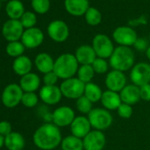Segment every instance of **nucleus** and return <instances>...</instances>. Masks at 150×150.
<instances>
[{
    "label": "nucleus",
    "mask_w": 150,
    "mask_h": 150,
    "mask_svg": "<svg viewBox=\"0 0 150 150\" xmlns=\"http://www.w3.org/2000/svg\"><path fill=\"white\" fill-rule=\"evenodd\" d=\"M92 47L97 56L101 58H110L112 55L115 48L112 41L105 35H96L93 39Z\"/></svg>",
    "instance_id": "nucleus-8"
},
{
    "label": "nucleus",
    "mask_w": 150,
    "mask_h": 150,
    "mask_svg": "<svg viewBox=\"0 0 150 150\" xmlns=\"http://www.w3.org/2000/svg\"><path fill=\"white\" fill-rule=\"evenodd\" d=\"M12 132V125L8 121L0 122V134L6 137Z\"/></svg>",
    "instance_id": "nucleus-40"
},
{
    "label": "nucleus",
    "mask_w": 150,
    "mask_h": 150,
    "mask_svg": "<svg viewBox=\"0 0 150 150\" xmlns=\"http://www.w3.org/2000/svg\"><path fill=\"white\" fill-rule=\"evenodd\" d=\"M146 57L150 60V46L147 48V50H146Z\"/></svg>",
    "instance_id": "nucleus-43"
},
{
    "label": "nucleus",
    "mask_w": 150,
    "mask_h": 150,
    "mask_svg": "<svg viewBox=\"0 0 150 150\" xmlns=\"http://www.w3.org/2000/svg\"><path fill=\"white\" fill-rule=\"evenodd\" d=\"M32 66H33L32 61L27 56H21L16 57L13 64V69L14 72L21 77L31 72Z\"/></svg>",
    "instance_id": "nucleus-24"
},
{
    "label": "nucleus",
    "mask_w": 150,
    "mask_h": 150,
    "mask_svg": "<svg viewBox=\"0 0 150 150\" xmlns=\"http://www.w3.org/2000/svg\"><path fill=\"white\" fill-rule=\"evenodd\" d=\"M91 124L86 116H79L74 118L73 122L70 125V130L71 135L78 138L84 139L92 130Z\"/></svg>",
    "instance_id": "nucleus-14"
},
{
    "label": "nucleus",
    "mask_w": 150,
    "mask_h": 150,
    "mask_svg": "<svg viewBox=\"0 0 150 150\" xmlns=\"http://www.w3.org/2000/svg\"><path fill=\"white\" fill-rule=\"evenodd\" d=\"M75 117L74 110L69 106L58 107L52 112V122L57 127L70 126Z\"/></svg>",
    "instance_id": "nucleus-9"
},
{
    "label": "nucleus",
    "mask_w": 150,
    "mask_h": 150,
    "mask_svg": "<svg viewBox=\"0 0 150 150\" xmlns=\"http://www.w3.org/2000/svg\"><path fill=\"white\" fill-rule=\"evenodd\" d=\"M40 99L47 105H56L62 99V92L57 86H42L39 93Z\"/></svg>",
    "instance_id": "nucleus-15"
},
{
    "label": "nucleus",
    "mask_w": 150,
    "mask_h": 150,
    "mask_svg": "<svg viewBox=\"0 0 150 150\" xmlns=\"http://www.w3.org/2000/svg\"><path fill=\"white\" fill-rule=\"evenodd\" d=\"M20 86L26 92H35L41 86V79L35 72H29L21 77Z\"/></svg>",
    "instance_id": "nucleus-21"
},
{
    "label": "nucleus",
    "mask_w": 150,
    "mask_h": 150,
    "mask_svg": "<svg viewBox=\"0 0 150 150\" xmlns=\"http://www.w3.org/2000/svg\"><path fill=\"white\" fill-rule=\"evenodd\" d=\"M149 40H150V35H149Z\"/></svg>",
    "instance_id": "nucleus-45"
},
{
    "label": "nucleus",
    "mask_w": 150,
    "mask_h": 150,
    "mask_svg": "<svg viewBox=\"0 0 150 150\" xmlns=\"http://www.w3.org/2000/svg\"><path fill=\"white\" fill-rule=\"evenodd\" d=\"M5 145V137L0 134V148Z\"/></svg>",
    "instance_id": "nucleus-42"
},
{
    "label": "nucleus",
    "mask_w": 150,
    "mask_h": 150,
    "mask_svg": "<svg viewBox=\"0 0 150 150\" xmlns=\"http://www.w3.org/2000/svg\"><path fill=\"white\" fill-rule=\"evenodd\" d=\"M127 85V78L125 72L112 70L109 71L105 78V86L108 90L120 93Z\"/></svg>",
    "instance_id": "nucleus-10"
},
{
    "label": "nucleus",
    "mask_w": 150,
    "mask_h": 150,
    "mask_svg": "<svg viewBox=\"0 0 150 150\" xmlns=\"http://www.w3.org/2000/svg\"><path fill=\"white\" fill-rule=\"evenodd\" d=\"M25 145V139L20 132H12L5 137V146L8 150H22Z\"/></svg>",
    "instance_id": "nucleus-25"
},
{
    "label": "nucleus",
    "mask_w": 150,
    "mask_h": 150,
    "mask_svg": "<svg viewBox=\"0 0 150 150\" xmlns=\"http://www.w3.org/2000/svg\"><path fill=\"white\" fill-rule=\"evenodd\" d=\"M121 101L124 103H127L129 105H133L138 103L140 99V91L139 87L134 84H127L122 91L119 93Z\"/></svg>",
    "instance_id": "nucleus-18"
},
{
    "label": "nucleus",
    "mask_w": 150,
    "mask_h": 150,
    "mask_svg": "<svg viewBox=\"0 0 150 150\" xmlns=\"http://www.w3.org/2000/svg\"><path fill=\"white\" fill-rule=\"evenodd\" d=\"M85 19L88 24L91 26H97L102 21V15L97 9L90 7L85 13Z\"/></svg>",
    "instance_id": "nucleus-32"
},
{
    "label": "nucleus",
    "mask_w": 150,
    "mask_h": 150,
    "mask_svg": "<svg viewBox=\"0 0 150 150\" xmlns=\"http://www.w3.org/2000/svg\"><path fill=\"white\" fill-rule=\"evenodd\" d=\"M21 22L18 20H10L6 21L2 28V34L4 37L11 42H17L21 38L24 31Z\"/></svg>",
    "instance_id": "nucleus-13"
},
{
    "label": "nucleus",
    "mask_w": 150,
    "mask_h": 150,
    "mask_svg": "<svg viewBox=\"0 0 150 150\" xmlns=\"http://www.w3.org/2000/svg\"><path fill=\"white\" fill-rule=\"evenodd\" d=\"M54 64L55 61L52 57L47 53H40L35 59V64L37 70L43 74L52 71L54 69Z\"/></svg>",
    "instance_id": "nucleus-23"
},
{
    "label": "nucleus",
    "mask_w": 150,
    "mask_h": 150,
    "mask_svg": "<svg viewBox=\"0 0 150 150\" xmlns=\"http://www.w3.org/2000/svg\"><path fill=\"white\" fill-rule=\"evenodd\" d=\"M75 106L79 112H81L83 115H88L89 112L94 109L93 108V103L90 102L85 96H82L79 99L76 100Z\"/></svg>",
    "instance_id": "nucleus-30"
},
{
    "label": "nucleus",
    "mask_w": 150,
    "mask_h": 150,
    "mask_svg": "<svg viewBox=\"0 0 150 150\" xmlns=\"http://www.w3.org/2000/svg\"><path fill=\"white\" fill-rule=\"evenodd\" d=\"M103 93L101 88L94 82H89L85 86L84 96L93 103L101 102Z\"/></svg>",
    "instance_id": "nucleus-27"
},
{
    "label": "nucleus",
    "mask_w": 150,
    "mask_h": 150,
    "mask_svg": "<svg viewBox=\"0 0 150 150\" xmlns=\"http://www.w3.org/2000/svg\"><path fill=\"white\" fill-rule=\"evenodd\" d=\"M6 13L12 20H17L24 14V6L19 0H12L6 6Z\"/></svg>",
    "instance_id": "nucleus-28"
},
{
    "label": "nucleus",
    "mask_w": 150,
    "mask_h": 150,
    "mask_svg": "<svg viewBox=\"0 0 150 150\" xmlns=\"http://www.w3.org/2000/svg\"><path fill=\"white\" fill-rule=\"evenodd\" d=\"M79 70V63L74 55L64 53L60 55L54 64L53 71L63 81L73 78Z\"/></svg>",
    "instance_id": "nucleus-3"
},
{
    "label": "nucleus",
    "mask_w": 150,
    "mask_h": 150,
    "mask_svg": "<svg viewBox=\"0 0 150 150\" xmlns=\"http://www.w3.org/2000/svg\"><path fill=\"white\" fill-rule=\"evenodd\" d=\"M74 56L81 65L92 64L97 57L93 47L89 45L80 46L76 50V52H75Z\"/></svg>",
    "instance_id": "nucleus-19"
},
{
    "label": "nucleus",
    "mask_w": 150,
    "mask_h": 150,
    "mask_svg": "<svg viewBox=\"0 0 150 150\" xmlns=\"http://www.w3.org/2000/svg\"><path fill=\"white\" fill-rule=\"evenodd\" d=\"M88 118L94 130L102 132L109 129L113 123L111 113L104 108H94L88 115Z\"/></svg>",
    "instance_id": "nucleus-4"
},
{
    "label": "nucleus",
    "mask_w": 150,
    "mask_h": 150,
    "mask_svg": "<svg viewBox=\"0 0 150 150\" xmlns=\"http://www.w3.org/2000/svg\"><path fill=\"white\" fill-rule=\"evenodd\" d=\"M48 35L53 41L63 42L69 36V28L64 21H55L49 25Z\"/></svg>",
    "instance_id": "nucleus-16"
},
{
    "label": "nucleus",
    "mask_w": 150,
    "mask_h": 150,
    "mask_svg": "<svg viewBox=\"0 0 150 150\" xmlns=\"http://www.w3.org/2000/svg\"><path fill=\"white\" fill-rule=\"evenodd\" d=\"M134 47L139 51L146 50L147 48H148L147 47V42L144 39H137L136 42L134 43Z\"/></svg>",
    "instance_id": "nucleus-41"
},
{
    "label": "nucleus",
    "mask_w": 150,
    "mask_h": 150,
    "mask_svg": "<svg viewBox=\"0 0 150 150\" xmlns=\"http://www.w3.org/2000/svg\"><path fill=\"white\" fill-rule=\"evenodd\" d=\"M43 33L36 28H28L24 31L21 36V42L28 49H35L40 46L43 42Z\"/></svg>",
    "instance_id": "nucleus-17"
},
{
    "label": "nucleus",
    "mask_w": 150,
    "mask_h": 150,
    "mask_svg": "<svg viewBox=\"0 0 150 150\" xmlns=\"http://www.w3.org/2000/svg\"><path fill=\"white\" fill-rule=\"evenodd\" d=\"M95 74L96 72L91 64H84L79 67V70L77 71V78L83 83L88 84L89 82H92L91 81L93 80Z\"/></svg>",
    "instance_id": "nucleus-29"
},
{
    "label": "nucleus",
    "mask_w": 150,
    "mask_h": 150,
    "mask_svg": "<svg viewBox=\"0 0 150 150\" xmlns=\"http://www.w3.org/2000/svg\"><path fill=\"white\" fill-rule=\"evenodd\" d=\"M140 99L145 102H150V83L139 87Z\"/></svg>",
    "instance_id": "nucleus-39"
},
{
    "label": "nucleus",
    "mask_w": 150,
    "mask_h": 150,
    "mask_svg": "<svg viewBox=\"0 0 150 150\" xmlns=\"http://www.w3.org/2000/svg\"><path fill=\"white\" fill-rule=\"evenodd\" d=\"M0 101H1V99H0Z\"/></svg>",
    "instance_id": "nucleus-46"
},
{
    "label": "nucleus",
    "mask_w": 150,
    "mask_h": 150,
    "mask_svg": "<svg viewBox=\"0 0 150 150\" xmlns=\"http://www.w3.org/2000/svg\"><path fill=\"white\" fill-rule=\"evenodd\" d=\"M0 7H1V4H0Z\"/></svg>",
    "instance_id": "nucleus-44"
},
{
    "label": "nucleus",
    "mask_w": 150,
    "mask_h": 150,
    "mask_svg": "<svg viewBox=\"0 0 150 150\" xmlns=\"http://www.w3.org/2000/svg\"><path fill=\"white\" fill-rule=\"evenodd\" d=\"M85 86V83H83L78 78L73 77L63 81L59 88L63 96L68 99L77 100L84 96Z\"/></svg>",
    "instance_id": "nucleus-5"
},
{
    "label": "nucleus",
    "mask_w": 150,
    "mask_h": 150,
    "mask_svg": "<svg viewBox=\"0 0 150 150\" xmlns=\"http://www.w3.org/2000/svg\"><path fill=\"white\" fill-rule=\"evenodd\" d=\"M109 64H110L107 62L106 59L96 57V59L94 61V63L91 65L96 74H104L108 71Z\"/></svg>",
    "instance_id": "nucleus-34"
},
{
    "label": "nucleus",
    "mask_w": 150,
    "mask_h": 150,
    "mask_svg": "<svg viewBox=\"0 0 150 150\" xmlns=\"http://www.w3.org/2000/svg\"><path fill=\"white\" fill-rule=\"evenodd\" d=\"M25 46L22 42H11L6 46V53L10 57H18L22 56L23 52L25 51Z\"/></svg>",
    "instance_id": "nucleus-31"
},
{
    "label": "nucleus",
    "mask_w": 150,
    "mask_h": 150,
    "mask_svg": "<svg viewBox=\"0 0 150 150\" xmlns=\"http://www.w3.org/2000/svg\"><path fill=\"white\" fill-rule=\"evenodd\" d=\"M130 79L138 87L150 83V64L146 62L135 64L131 69Z\"/></svg>",
    "instance_id": "nucleus-6"
},
{
    "label": "nucleus",
    "mask_w": 150,
    "mask_h": 150,
    "mask_svg": "<svg viewBox=\"0 0 150 150\" xmlns=\"http://www.w3.org/2000/svg\"><path fill=\"white\" fill-rule=\"evenodd\" d=\"M39 97L35 92H26L23 94L21 103L28 108H33L37 105Z\"/></svg>",
    "instance_id": "nucleus-33"
},
{
    "label": "nucleus",
    "mask_w": 150,
    "mask_h": 150,
    "mask_svg": "<svg viewBox=\"0 0 150 150\" xmlns=\"http://www.w3.org/2000/svg\"><path fill=\"white\" fill-rule=\"evenodd\" d=\"M101 103L104 109L110 111V110H117V108L122 103V101L119 93L107 89L103 93Z\"/></svg>",
    "instance_id": "nucleus-20"
},
{
    "label": "nucleus",
    "mask_w": 150,
    "mask_h": 150,
    "mask_svg": "<svg viewBox=\"0 0 150 150\" xmlns=\"http://www.w3.org/2000/svg\"><path fill=\"white\" fill-rule=\"evenodd\" d=\"M57 75L52 71L48 73H45L43 76V83L45 86H56L57 81H58Z\"/></svg>",
    "instance_id": "nucleus-38"
},
{
    "label": "nucleus",
    "mask_w": 150,
    "mask_h": 150,
    "mask_svg": "<svg viewBox=\"0 0 150 150\" xmlns=\"http://www.w3.org/2000/svg\"><path fill=\"white\" fill-rule=\"evenodd\" d=\"M32 6L36 13H45L50 9V0H32Z\"/></svg>",
    "instance_id": "nucleus-35"
},
{
    "label": "nucleus",
    "mask_w": 150,
    "mask_h": 150,
    "mask_svg": "<svg viewBox=\"0 0 150 150\" xmlns=\"http://www.w3.org/2000/svg\"><path fill=\"white\" fill-rule=\"evenodd\" d=\"M64 6L66 11L74 16H81L88 10V0H65Z\"/></svg>",
    "instance_id": "nucleus-22"
},
{
    "label": "nucleus",
    "mask_w": 150,
    "mask_h": 150,
    "mask_svg": "<svg viewBox=\"0 0 150 150\" xmlns=\"http://www.w3.org/2000/svg\"><path fill=\"white\" fill-rule=\"evenodd\" d=\"M62 133L56 125L53 123H45L39 126L34 135V144L42 150H53L57 148L62 142Z\"/></svg>",
    "instance_id": "nucleus-1"
},
{
    "label": "nucleus",
    "mask_w": 150,
    "mask_h": 150,
    "mask_svg": "<svg viewBox=\"0 0 150 150\" xmlns=\"http://www.w3.org/2000/svg\"><path fill=\"white\" fill-rule=\"evenodd\" d=\"M61 150H85L83 139L74 135H68L62 139Z\"/></svg>",
    "instance_id": "nucleus-26"
},
{
    "label": "nucleus",
    "mask_w": 150,
    "mask_h": 150,
    "mask_svg": "<svg viewBox=\"0 0 150 150\" xmlns=\"http://www.w3.org/2000/svg\"><path fill=\"white\" fill-rule=\"evenodd\" d=\"M23 94L24 91L20 85L16 83H12L5 88L2 93L1 101L6 107L14 108L20 103H21Z\"/></svg>",
    "instance_id": "nucleus-7"
},
{
    "label": "nucleus",
    "mask_w": 150,
    "mask_h": 150,
    "mask_svg": "<svg viewBox=\"0 0 150 150\" xmlns=\"http://www.w3.org/2000/svg\"><path fill=\"white\" fill-rule=\"evenodd\" d=\"M117 114H118V116L120 117L127 119V118H130L132 116L133 109H132V105H129L127 103H122L120 104V106L117 108Z\"/></svg>",
    "instance_id": "nucleus-37"
},
{
    "label": "nucleus",
    "mask_w": 150,
    "mask_h": 150,
    "mask_svg": "<svg viewBox=\"0 0 150 150\" xmlns=\"http://www.w3.org/2000/svg\"><path fill=\"white\" fill-rule=\"evenodd\" d=\"M85 150H103L106 145V137L103 132L92 130L83 139Z\"/></svg>",
    "instance_id": "nucleus-12"
},
{
    "label": "nucleus",
    "mask_w": 150,
    "mask_h": 150,
    "mask_svg": "<svg viewBox=\"0 0 150 150\" xmlns=\"http://www.w3.org/2000/svg\"><path fill=\"white\" fill-rule=\"evenodd\" d=\"M109 59V64L113 70L123 72L131 70L135 64V55L130 47L118 46L115 48Z\"/></svg>",
    "instance_id": "nucleus-2"
},
{
    "label": "nucleus",
    "mask_w": 150,
    "mask_h": 150,
    "mask_svg": "<svg viewBox=\"0 0 150 150\" xmlns=\"http://www.w3.org/2000/svg\"><path fill=\"white\" fill-rule=\"evenodd\" d=\"M21 19V22L22 26L28 29L34 28V26L36 23V17H35V13H33L31 12L24 13V14L22 15V17Z\"/></svg>",
    "instance_id": "nucleus-36"
},
{
    "label": "nucleus",
    "mask_w": 150,
    "mask_h": 150,
    "mask_svg": "<svg viewBox=\"0 0 150 150\" xmlns=\"http://www.w3.org/2000/svg\"><path fill=\"white\" fill-rule=\"evenodd\" d=\"M113 38L119 46L130 47L134 45L138 37L136 32L129 27H119L113 33Z\"/></svg>",
    "instance_id": "nucleus-11"
}]
</instances>
